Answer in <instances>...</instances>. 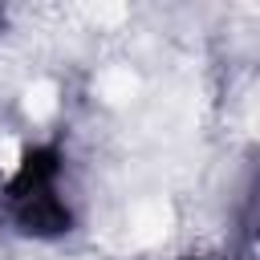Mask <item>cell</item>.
<instances>
[{
	"instance_id": "obj_1",
	"label": "cell",
	"mask_w": 260,
	"mask_h": 260,
	"mask_svg": "<svg viewBox=\"0 0 260 260\" xmlns=\"http://www.w3.org/2000/svg\"><path fill=\"white\" fill-rule=\"evenodd\" d=\"M0 215L28 240H61L73 232V199L65 191V150L57 142H28L0 179Z\"/></svg>"
},
{
	"instance_id": "obj_2",
	"label": "cell",
	"mask_w": 260,
	"mask_h": 260,
	"mask_svg": "<svg viewBox=\"0 0 260 260\" xmlns=\"http://www.w3.org/2000/svg\"><path fill=\"white\" fill-rule=\"evenodd\" d=\"M183 260H207V256H183Z\"/></svg>"
}]
</instances>
